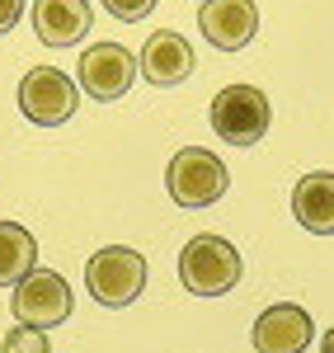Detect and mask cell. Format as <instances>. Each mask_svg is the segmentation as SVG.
Instances as JSON below:
<instances>
[{
    "label": "cell",
    "instance_id": "cell-1",
    "mask_svg": "<svg viewBox=\"0 0 334 353\" xmlns=\"http://www.w3.org/2000/svg\"><path fill=\"white\" fill-rule=\"evenodd\" d=\"M240 254L236 245L222 241V236H194L179 254V278L194 297H222L240 283Z\"/></svg>",
    "mask_w": 334,
    "mask_h": 353
},
{
    "label": "cell",
    "instance_id": "cell-2",
    "mask_svg": "<svg viewBox=\"0 0 334 353\" xmlns=\"http://www.w3.org/2000/svg\"><path fill=\"white\" fill-rule=\"evenodd\" d=\"M226 184H231V174H226L222 156H212L207 146H184L169 156L165 189L179 208H212L226 193Z\"/></svg>",
    "mask_w": 334,
    "mask_h": 353
},
{
    "label": "cell",
    "instance_id": "cell-3",
    "mask_svg": "<svg viewBox=\"0 0 334 353\" xmlns=\"http://www.w3.org/2000/svg\"><path fill=\"white\" fill-rule=\"evenodd\" d=\"M207 118H212V132L222 137V141H231V146H254V141H264V132H269L273 109H269L264 90H254V85H226V90H217Z\"/></svg>",
    "mask_w": 334,
    "mask_h": 353
},
{
    "label": "cell",
    "instance_id": "cell-4",
    "mask_svg": "<svg viewBox=\"0 0 334 353\" xmlns=\"http://www.w3.org/2000/svg\"><path fill=\"white\" fill-rule=\"evenodd\" d=\"M85 288L99 306H132L146 288V259L132 245H109L85 264Z\"/></svg>",
    "mask_w": 334,
    "mask_h": 353
},
{
    "label": "cell",
    "instance_id": "cell-5",
    "mask_svg": "<svg viewBox=\"0 0 334 353\" xmlns=\"http://www.w3.org/2000/svg\"><path fill=\"white\" fill-rule=\"evenodd\" d=\"M81 104V85L71 81L66 71L56 66H33L24 81H19V113L38 128H56L66 123Z\"/></svg>",
    "mask_w": 334,
    "mask_h": 353
},
{
    "label": "cell",
    "instance_id": "cell-6",
    "mask_svg": "<svg viewBox=\"0 0 334 353\" xmlns=\"http://www.w3.org/2000/svg\"><path fill=\"white\" fill-rule=\"evenodd\" d=\"M10 311L19 325H33V330H56L66 316H71V288L66 278L52 269H33L19 283L10 288Z\"/></svg>",
    "mask_w": 334,
    "mask_h": 353
},
{
    "label": "cell",
    "instance_id": "cell-7",
    "mask_svg": "<svg viewBox=\"0 0 334 353\" xmlns=\"http://www.w3.org/2000/svg\"><path fill=\"white\" fill-rule=\"evenodd\" d=\"M132 76H137V57L127 52L123 43H94L85 48L81 61H76V81L81 90L94 99V104H113L132 90Z\"/></svg>",
    "mask_w": 334,
    "mask_h": 353
},
{
    "label": "cell",
    "instance_id": "cell-8",
    "mask_svg": "<svg viewBox=\"0 0 334 353\" xmlns=\"http://www.w3.org/2000/svg\"><path fill=\"white\" fill-rule=\"evenodd\" d=\"M198 28H202V38L212 48L240 52L254 33H259V10H254V0H202Z\"/></svg>",
    "mask_w": 334,
    "mask_h": 353
},
{
    "label": "cell",
    "instance_id": "cell-9",
    "mask_svg": "<svg viewBox=\"0 0 334 353\" xmlns=\"http://www.w3.org/2000/svg\"><path fill=\"white\" fill-rule=\"evenodd\" d=\"M250 344L259 353H306L311 344H315V325H311V316L302 306L278 301V306H269V311L254 321Z\"/></svg>",
    "mask_w": 334,
    "mask_h": 353
},
{
    "label": "cell",
    "instance_id": "cell-10",
    "mask_svg": "<svg viewBox=\"0 0 334 353\" xmlns=\"http://www.w3.org/2000/svg\"><path fill=\"white\" fill-rule=\"evenodd\" d=\"M194 66H198V61H194L189 38H184V33H174V28L151 33V38H146V48H141V57H137V71L151 85H160V90L189 81V76H194Z\"/></svg>",
    "mask_w": 334,
    "mask_h": 353
},
{
    "label": "cell",
    "instance_id": "cell-11",
    "mask_svg": "<svg viewBox=\"0 0 334 353\" xmlns=\"http://www.w3.org/2000/svg\"><path fill=\"white\" fill-rule=\"evenodd\" d=\"M90 0H38L33 5V28L48 48H76L85 33H90Z\"/></svg>",
    "mask_w": 334,
    "mask_h": 353
},
{
    "label": "cell",
    "instance_id": "cell-12",
    "mask_svg": "<svg viewBox=\"0 0 334 353\" xmlns=\"http://www.w3.org/2000/svg\"><path fill=\"white\" fill-rule=\"evenodd\" d=\"M292 217L306 226L311 236H334V174L315 170L292 189Z\"/></svg>",
    "mask_w": 334,
    "mask_h": 353
},
{
    "label": "cell",
    "instance_id": "cell-13",
    "mask_svg": "<svg viewBox=\"0 0 334 353\" xmlns=\"http://www.w3.org/2000/svg\"><path fill=\"white\" fill-rule=\"evenodd\" d=\"M38 269V241L19 221H0V288H19Z\"/></svg>",
    "mask_w": 334,
    "mask_h": 353
},
{
    "label": "cell",
    "instance_id": "cell-14",
    "mask_svg": "<svg viewBox=\"0 0 334 353\" xmlns=\"http://www.w3.org/2000/svg\"><path fill=\"white\" fill-rule=\"evenodd\" d=\"M0 353H52V344H48V330L14 325L10 334H5V344H0Z\"/></svg>",
    "mask_w": 334,
    "mask_h": 353
},
{
    "label": "cell",
    "instance_id": "cell-15",
    "mask_svg": "<svg viewBox=\"0 0 334 353\" xmlns=\"http://www.w3.org/2000/svg\"><path fill=\"white\" fill-rule=\"evenodd\" d=\"M99 5L109 10L113 19H123V24H141V19H146L160 0H99Z\"/></svg>",
    "mask_w": 334,
    "mask_h": 353
},
{
    "label": "cell",
    "instance_id": "cell-16",
    "mask_svg": "<svg viewBox=\"0 0 334 353\" xmlns=\"http://www.w3.org/2000/svg\"><path fill=\"white\" fill-rule=\"evenodd\" d=\"M19 14H24V0H0V33L19 24Z\"/></svg>",
    "mask_w": 334,
    "mask_h": 353
},
{
    "label": "cell",
    "instance_id": "cell-17",
    "mask_svg": "<svg viewBox=\"0 0 334 353\" xmlns=\"http://www.w3.org/2000/svg\"><path fill=\"white\" fill-rule=\"evenodd\" d=\"M320 353H334V330H325V339H320Z\"/></svg>",
    "mask_w": 334,
    "mask_h": 353
}]
</instances>
